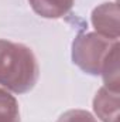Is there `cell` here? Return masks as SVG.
I'll use <instances>...</instances> for the list:
<instances>
[{
	"instance_id": "3",
	"label": "cell",
	"mask_w": 120,
	"mask_h": 122,
	"mask_svg": "<svg viewBox=\"0 0 120 122\" xmlns=\"http://www.w3.org/2000/svg\"><path fill=\"white\" fill-rule=\"evenodd\" d=\"M92 26L97 34L119 40V6L115 1L103 3L93 9L90 16Z\"/></svg>"
},
{
	"instance_id": "4",
	"label": "cell",
	"mask_w": 120,
	"mask_h": 122,
	"mask_svg": "<svg viewBox=\"0 0 120 122\" xmlns=\"http://www.w3.org/2000/svg\"><path fill=\"white\" fill-rule=\"evenodd\" d=\"M93 111L102 122H119V91L99 88L93 98Z\"/></svg>"
},
{
	"instance_id": "1",
	"label": "cell",
	"mask_w": 120,
	"mask_h": 122,
	"mask_svg": "<svg viewBox=\"0 0 120 122\" xmlns=\"http://www.w3.org/2000/svg\"><path fill=\"white\" fill-rule=\"evenodd\" d=\"M40 77V67L30 47L0 40V85L14 94L31 91Z\"/></svg>"
},
{
	"instance_id": "8",
	"label": "cell",
	"mask_w": 120,
	"mask_h": 122,
	"mask_svg": "<svg viewBox=\"0 0 120 122\" xmlns=\"http://www.w3.org/2000/svg\"><path fill=\"white\" fill-rule=\"evenodd\" d=\"M57 122H97L96 118L85 109H69L64 112Z\"/></svg>"
},
{
	"instance_id": "7",
	"label": "cell",
	"mask_w": 120,
	"mask_h": 122,
	"mask_svg": "<svg viewBox=\"0 0 120 122\" xmlns=\"http://www.w3.org/2000/svg\"><path fill=\"white\" fill-rule=\"evenodd\" d=\"M0 122H20V108L17 99L0 88Z\"/></svg>"
},
{
	"instance_id": "2",
	"label": "cell",
	"mask_w": 120,
	"mask_h": 122,
	"mask_svg": "<svg viewBox=\"0 0 120 122\" xmlns=\"http://www.w3.org/2000/svg\"><path fill=\"white\" fill-rule=\"evenodd\" d=\"M116 44H119V40L97 33H81L72 41V61L83 72L100 75L105 61Z\"/></svg>"
},
{
	"instance_id": "6",
	"label": "cell",
	"mask_w": 120,
	"mask_h": 122,
	"mask_svg": "<svg viewBox=\"0 0 120 122\" xmlns=\"http://www.w3.org/2000/svg\"><path fill=\"white\" fill-rule=\"evenodd\" d=\"M119 48H120V44H116L113 47V50L109 53L107 58L105 61L103 68H102V72H100V75L103 77L105 87H107L109 90H113V91H119V84H120Z\"/></svg>"
},
{
	"instance_id": "5",
	"label": "cell",
	"mask_w": 120,
	"mask_h": 122,
	"mask_svg": "<svg viewBox=\"0 0 120 122\" xmlns=\"http://www.w3.org/2000/svg\"><path fill=\"white\" fill-rule=\"evenodd\" d=\"M31 9L44 19L64 17L72 9L75 0H28Z\"/></svg>"
}]
</instances>
